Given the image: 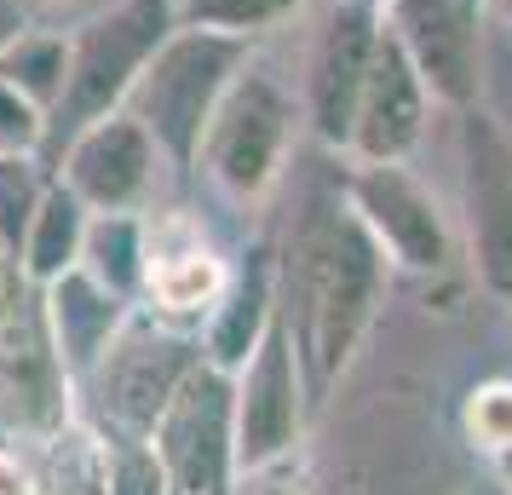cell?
Here are the masks:
<instances>
[{"instance_id": "cell-32", "label": "cell", "mask_w": 512, "mask_h": 495, "mask_svg": "<svg viewBox=\"0 0 512 495\" xmlns=\"http://www.w3.org/2000/svg\"><path fill=\"white\" fill-rule=\"evenodd\" d=\"M472 6H478V12H484V0H472Z\"/></svg>"}, {"instance_id": "cell-20", "label": "cell", "mask_w": 512, "mask_h": 495, "mask_svg": "<svg viewBox=\"0 0 512 495\" xmlns=\"http://www.w3.org/2000/svg\"><path fill=\"white\" fill-rule=\"evenodd\" d=\"M0 75L52 116V104L64 98L70 81V35H52V29H24L12 47L0 52Z\"/></svg>"}, {"instance_id": "cell-13", "label": "cell", "mask_w": 512, "mask_h": 495, "mask_svg": "<svg viewBox=\"0 0 512 495\" xmlns=\"http://www.w3.org/2000/svg\"><path fill=\"white\" fill-rule=\"evenodd\" d=\"M374 41H380V6H323V18L311 29L300 121L317 133V144L340 150V156L351 144V116H357Z\"/></svg>"}, {"instance_id": "cell-16", "label": "cell", "mask_w": 512, "mask_h": 495, "mask_svg": "<svg viewBox=\"0 0 512 495\" xmlns=\"http://www.w3.org/2000/svg\"><path fill=\"white\" fill-rule=\"evenodd\" d=\"M271 323H277V254L265 242H254L242 254V265H231V283L219 294V306L196 329L202 334V357H208L213 369L236 375L248 363V352L265 340Z\"/></svg>"}, {"instance_id": "cell-18", "label": "cell", "mask_w": 512, "mask_h": 495, "mask_svg": "<svg viewBox=\"0 0 512 495\" xmlns=\"http://www.w3.org/2000/svg\"><path fill=\"white\" fill-rule=\"evenodd\" d=\"M87 219H93V208L52 173L47 196H41V208H35V219L24 231V248H18V271L41 288L58 283L64 271H75L81 265V242H87Z\"/></svg>"}, {"instance_id": "cell-10", "label": "cell", "mask_w": 512, "mask_h": 495, "mask_svg": "<svg viewBox=\"0 0 512 495\" xmlns=\"http://www.w3.org/2000/svg\"><path fill=\"white\" fill-rule=\"evenodd\" d=\"M455 150H461V213L472 277L484 294L512 300V133L489 116L484 104L455 110Z\"/></svg>"}, {"instance_id": "cell-23", "label": "cell", "mask_w": 512, "mask_h": 495, "mask_svg": "<svg viewBox=\"0 0 512 495\" xmlns=\"http://www.w3.org/2000/svg\"><path fill=\"white\" fill-rule=\"evenodd\" d=\"M300 0H173V18L196 29H225V35H265L282 18H294Z\"/></svg>"}, {"instance_id": "cell-22", "label": "cell", "mask_w": 512, "mask_h": 495, "mask_svg": "<svg viewBox=\"0 0 512 495\" xmlns=\"http://www.w3.org/2000/svg\"><path fill=\"white\" fill-rule=\"evenodd\" d=\"M461 438L472 455H484V461H507L512 455V380H478L461 403Z\"/></svg>"}, {"instance_id": "cell-1", "label": "cell", "mask_w": 512, "mask_h": 495, "mask_svg": "<svg viewBox=\"0 0 512 495\" xmlns=\"http://www.w3.org/2000/svg\"><path fill=\"white\" fill-rule=\"evenodd\" d=\"M386 294V254L340 196H311L277 260V317L300 357L311 409L351 375Z\"/></svg>"}, {"instance_id": "cell-7", "label": "cell", "mask_w": 512, "mask_h": 495, "mask_svg": "<svg viewBox=\"0 0 512 495\" xmlns=\"http://www.w3.org/2000/svg\"><path fill=\"white\" fill-rule=\"evenodd\" d=\"M150 455L162 467L167 495H231L236 490V415H231V375L208 357L179 380V392L150 426Z\"/></svg>"}, {"instance_id": "cell-26", "label": "cell", "mask_w": 512, "mask_h": 495, "mask_svg": "<svg viewBox=\"0 0 512 495\" xmlns=\"http://www.w3.org/2000/svg\"><path fill=\"white\" fill-rule=\"evenodd\" d=\"M0 495H41V472L18 449H6V438H0Z\"/></svg>"}, {"instance_id": "cell-29", "label": "cell", "mask_w": 512, "mask_h": 495, "mask_svg": "<svg viewBox=\"0 0 512 495\" xmlns=\"http://www.w3.org/2000/svg\"><path fill=\"white\" fill-rule=\"evenodd\" d=\"M489 6H495V12H501V24L512 29V0H489Z\"/></svg>"}, {"instance_id": "cell-14", "label": "cell", "mask_w": 512, "mask_h": 495, "mask_svg": "<svg viewBox=\"0 0 512 495\" xmlns=\"http://www.w3.org/2000/svg\"><path fill=\"white\" fill-rule=\"evenodd\" d=\"M144 231H150V248H144L139 306L179 329H202V317L219 306V294L231 283V260L213 248L190 213H156L144 219Z\"/></svg>"}, {"instance_id": "cell-28", "label": "cell", "mask_w": 512, "mask_h": 495, "mask_svg": "<svg viewBox=\"0 0 512 495\" xmlns=\"http://www.w3.org/2000/svg\"><path fill=\"white\" fill-rule=\"evenodd\" d=\"M461 495H507V484H501V478H478V484H466Z\"/></svg>"}, {"instance_id": "cell-3", "label": "cell", "mask_w": 512, "mask_h": 495, "mask_svg": "<svg viewBox=\"0 0 512 495\" xmlns=\"http://www.w3.org/2000/svg\"><path fill=\"white\" fill-rule=\"evenodd\" d=\"M294 121H300V110H294L288 87L248 58L242 75L219 98L208 133H202L196 167L213 179L219 196L254 208L282 185V167H288V150H294Z\"/></svg>"}, {"instance_id": "cell-21", "label": "cell", "mask_w": 512, "mask_h": 495, "mask_svg": "<svg viewBox=\"0 0 512 495\" xmlns=\"http://www.w3.org/2000/svg\"><path fill=\"white\" fill-rule=\"evenodd\" d=\"M52 173L35 162V150H0V248L18 260V248H24V231L35 208H41V196H47Z\"/></svg>"}, {"instance_id": "cell-4", "label": "cell", "mask_w": 512, "mask_h": 495, "mask_svg": "<svg viewBox=\"0 0 512 495\" xmlns=\"http://www.w3.org/2000/svg\"><path fill=\"white\" fill-rule=\"evenodd\" d=\"M173 24H179L173 0H116L110 12L87 18L70 35V81H64V98L52 104L47 133L58 127L70 139L75 127L121 110L150 52L173 35Z\"/></svg>"}, {"instance_id": "cell-8", "label": "cell", "mask_w": 512, "mask_h": 495, "mask_svg": "<svg viewBox=\"0 0 512 495\" xmlns=\"http://www.w3.org/2000/svg\"><path fill=\"white\" fill-rule=\"evenodd\" d=\"M231 415H236V472H265L300 455L305 421H311V392H305L300 357H294V340L282 329V317L231 375Z\"/></svg>"}, {"instance_id": "cell-9", "label": "cell", "mask_w": 512, "mask_h": 495, "mask_svg": "<svg viewBox=\"0 0 512 495\" xmlns=\"http://www.w3.org/2000/svg\"><path fill=\"white\" fill-rule=\"evenodd\" d=\"M346 202L363 219V231L374 236V248L386 254V265H397V271L438 277L455 254L449 213L438 208L432 185L409 162H351Z\"/></svg>"}, {"instance_id": "cell-17", "label": "cell", "mask_w": 512, "mask_h": 495, "mask_svg": "<svg viewBox=\"0 0 512 495\" xmlns=\"http://www.w3.org/2000/svg\"><path fill=\"white\" fill-rule=\"evenodd\" d=\"M47 294V329H52V346H58V363L70 380H87L98 369L104 346L116 340V329L127 323L133 300H121L110 288L98 283L93 271H64L58 283L41 288Z\"/></svg>"}, {"instance_id": "cell-27", "label": "cell", "mask_w": 512, "mask_h": 495, "mask_svg": "<svg viewBox=\"0 0 512 495\" xmlns=\"http://www.w3.org/2000/svg\"><path fill=\"white\" fill-rule=\"evenodd\" d=\"M29 29V12H24V0H0V52L12 47L18 35Z\"/></svg>"}, {"instance_id": "cell-31", "label": "cell", "mask_w": 512, "mask_h": 495, "mask_svg": "<svg viewBox=\"0 0 512 495\" xmlns=\"http://www.w3.org/2000/svg\"><path fill=\"white\" fill-rule=\"evenodd\" d=\"M294 495H317V490H311V484H305V478H300V484H294Z\"/></svg>"}, {"instance_id": "cell-30", "label": "cell", "mask_w": 512, "mask_h": 495, "mask_svg": "<svg viewBox=\"0 0 512 495\" xmlns=\"http://www.w3.org/2000/svg\"><path fill=\"white\" fill-rule=\"evenodd\" d=\"M323 6H386V0H323Z\"/></svg>"}, {"instance_id": "cell-12", "label": "cell", "mask_w": 512, "mask_h": 495, "mask_svg": "<svg viewBox=\"0 0 512 495\" xmlns=\"http://www.w3.org/2000/svg\"><path fill=\"white\" fill-rule=\"evenodd\" d=\"M162 150L144 133V121L121 104L110 116L75 127L64 139V162L52 167L64 185L87 202L93 213H144L156 173H162Z\"/></svg>"}, {"instance_id": "cell-6", "label": "cell", "mask_w": 512, "mask_h": 495, "mask_svg": "<svg viewBox=\"0 0 512 495\" xmlns=\"http://www.w3.org/2000/svg\"><path fill=\"white\" fill-rule=\"evenodd\" d=\"M202 363V334L167 323L156 311L133 306L127 323L116 329V340L104 346L98 369L87 380L98 386V409L104 426L98 432H121V438H150L156 415L167 409V398L179 392V380Z\"/></svg>"}, {"instance_id": "cell-11", "label": "cell", "mask_w": 512, "mask_h": 495, "mask_svg": "<svg viewBox=\"0 0 512 495\" xmlns=\"http://www.w3.org/2000/svg\"><path fill=\"white\" fill-rule=\"evenodd\" d=\"M380 24L409 52L432 104L472 110L484 104V35L472 0H386Z\"/></svg>"}, {"instance_id": "cell-25", "label": "cell", "mask_w": 512, "mask_h": 495, "mask_svg": "<svg viewBox=\"0 0 512 495\" xmlns=\"http://www.w3.org/2000/svg\"><path fill=\"white\" fill-rule=\"evenodd\" d=\"M47 139V110L29 104L6 75H0V150H41Z\"/></svg>"}, {"instance_id": "cell-5", "label": "cell", "mask_w": 512, "mask_h": 495, "mask_svg": "<svg viewBox=\"0 0 512 495\" xmlns=\"http://www.w3.org/2000/svg\"><path fill=\"white\" fill-rule=\"evenodd\" d=\"M70 386L47 329V294L12 265L0 283V432L41 444L58 426H70Z\"/></svg>"}, {"instance_id": "cell-24", "label": "cell", "mask_w": 512, "mask_h": 495, "mask_svg": "<svg viewBox=\"0 0 512 495\" xmlns=\"http://www.w3.org/2000/svg\"><path fill=\"white\" fill-rule=\"evenodd\" d=\"M104 438V495H167L162 467L144 438H121V432H98Z\"/></svg>"}, {"instance_id": "cell-2", "label": "cell", "mask_w": 512, "mask_h": 495, "mask_svg": "<svg viewBox=\"0 0 512 495\" xmlns=\"http://www.w3.org/2000/svg\"><path fill=\"white\" fill-rule=\"evenodd\" d=\"M254 58L248 35H225V29H196V24H173L162 47L150 52V64L139 70L127 110L144 121V133L156 139L167 167H196L202 133H208L219 98L231 87L242 64Z\"/></svg>"}, {"instance_id": "cell-15", "label": "cell", "mask_w": 512, "mask_h": 495, "mask_svg": "<svg viewBox=\"0 0 512 495\" xmlns=\"http://www.w3.org/2000/svg\"><path fill=\"white\" fill-rule=\"evenodd\" d=\"M426 121H432V93L415 75L409 52L392 41V29L380 24L369 75L357 93V116H351L346 156L351 162H409L426 139Z\"/></svg>"}, {"instance_id": "cell-19", "label": "cell", "mask_w": 512, "mask_h": 495, "mask_svg": "<svg viewBox=\"0 0 512 495\" xmlns=\"http://www.w3.org/2000/svg\"><path fill=\"white\" fill-rule=\"evenodd\" d=\"M144 248H150L144 213H93V219H87V242H81V271H93L110 294H121V300L139 306Z\"/></svg>"}]
</instances>
